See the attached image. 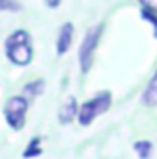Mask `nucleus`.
Listing matches in <instances>:
<instances>
[{"label":"nucleus","instance_id":"39448f33","mask_svg":"<svg viewBox=\"0 0 157 159\" xmlns=\"http://www.w3.org/2000/svg\"><path fill=\"white\" fill-rule=\"evenodd\" d=\"M72 37H74V26L70 22L63 24L61 30H59V35H57V43H56V48H57L59 56H63L65 52H69V48L72 44Z\"/></svg>","mask_w":157,"mask_h":159},{"label":"nucleus","instance_id":"f03ea898","mask_svg":"<svg viewBox=\"0 0 157 159\" xmlns=\"http://www.w3.org/2000/svg\"><path fill=\"white\" fill-rule=\"evenodd\" d=\"M102 30H104L102 24L91 28V30L85 34L83 41H81V46H79V52H78V59H79V69H81V72H89V69L92 67L94 52H96V46H98V43H100Z\"/></svg>","mask_w":157,"mask_h":159},{"label":"nucleus","instance_id":"0eeeda50","mask_svg":"<svg viewBox=\"0 0 157 159\" xmlns=\"http://www.w3.org/2000/svg\"><path fill=\"white\" fill-rule=\"evenodd\" d=\"M142 102H144L146 106H150V107L157 106V72L154 74L152 81L148 83V87H146V91H144Z\"/></svg>","mask_w":157,"mask_h":159},{"label":"nucleus","instance_id":"1a4fd4ad","mask_svg":"<svg viewBox=\"0 0 157 159\" xmlns=\"http://www.w3.org/2000/svg\"><path fill=\"white\" fill-rule=\"evenodd\" d=\"M133 148H135L137 156L141 159H148L150 154H152V143H150V141H137V143L133 144Z\"/></svg>","mask_w":157,"mask_h":159},{"label":"nucleus","instance_id":"f257e3e1","mask_svg":"<svg viewBox=\"0 0 157 159\" xmlns=\"http://www.w3.org/2000/svg\"><path fill=\"white\" fill-rule=\"evenodd\" d=\"M6 56L13 65L19 67H24L32 61L34 52H32V41L28 32L17 30L6 39Z\"/></svg>","mask_w":157,"mask_h":159},{"label":"nucleus","instance_id":"4468645a","mask_svg":"<svg viewBox=\"0 0 157 159\" xmlns=\"http://www.w3.org/2000/svg\"><path fill=\"white\" fill-rule=\"evenodd\" d=\"M61 2H63V0H44V4H46L48 7H57Z\"/></svg>","mask_w":157,"mask_h":159},{"label":"nucleus","instance_id":"6e6552de","mask_svg":"<svg viewBox=\"0 0 157 159\" xmlns=\"http://www.w3.org/2000/svg\"><path fill=\"white\" fill-rule=\"evenodd\" d=\"M43 91H44V81L43 80H35V81H30L26 87H24V94H28V96H39V94H43Z\"/></svg>","mask_w":157,"mask_h":159},{"label":"nucleus","instance_id":"f8f14e48","mask_svg":"<svg viewBox=\"0 0 157 159\" xmlns=\"http://www.w3.org/2000/svg\"><path fill=\"white\" fill-rule=\"evenodd\" d=\"M141 15L150 22V24H154V28H155V37H157V13L155 11H152V9H146V7H142V11H141Z\"/></svg>","mask_w":157,"mask_h":159},{"label":"nucleus","instance_id":"9d476101","mask_svg":"<svg viewBox=\"0 0 157 159\" xmlns=\"http://www.w3.org/2000/svg\"><path fill=\"white\" fill-rule=\"evenodd\" d=\"M41 137H34L32 141H30V144L26 146V150H24V157L30 159V157H35V156H41Z\"/></svg>","mask_w":157,"mask_h":159},{"label":"nucleus","instance_id":"20e7f679","mask_svg":"<svg viewBox=\"0 0 157 159\" xmlns=\"http://www.w3.org/2000/svg\"><path fill=\"white\" fill-rule=\"evenodd\" d=\"M26 111H28V100L24 96H13L7 100L6 107H4V117L6 122L13 128V129H22L24 122H26Z\"/></svg>","mask_w":157,"mask_h":159},{"label":"nucleus","instance_id":"7ed1b4c3","mask_svg":"<svg viewBox=\"0 0 157 159\" xmlns=\"http://www.w3.org/2000/svg\"><path fill=\"white\" fill-rule=\"evenodd\" d=\"M111 106V94L109 93H100L89 102H85L78 109V120L81 126H89L98 115L105 113Z\"/></svg>","mask_w":157,"mask_h":159},{"label":"nucleus","instance_id":"ddd939ff","mask_svg":"<svg viewBox=\"0 0 157 159\" xmlns=\"http://www.w3.org/2000/svg\"><path fill=\"white\" fill-rule=\"evenodd\" d=\"M139 2L142 4V7L152 9V11H155L157 13V0H139Z\"/></svg>","mask_w":157,"mask_h":159},{"label":"nucleus","instance_id":"9b49d317","mask_svg":"<svg viewBox=\"0 0 157 159\" xmlns=\"http://www.w3.org/2000/svg\"><path fill=\"white\" fill-rule=\"evenodd\" d=\"M20 6L17 0H0V11H19Z\"/></svg>","mask_w":157,"mask_h":159},{"label":"nucleus","instance_id":"423d86ee","mask_svg":"<svg viewBox=\"0 0 157 159\" xmlns=\"http://www.w3.org/2000/svg\"><path fill=\"white\" fill-rule=\"evenodd\" d=\"M78 115V104H76V98L70 96L59 109V122L61 124H69L70 120Z\"/></svg>","mask_w":157,"mask_h":159}]
</instances>
